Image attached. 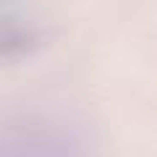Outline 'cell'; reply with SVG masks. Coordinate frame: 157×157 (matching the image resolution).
<instances>
[{"instance_id": "6da1fadb", "label": "cell", "mask_w": 157, "mask_h": 157, "mask_svg": "<svg viewBox=\"0 0 157 157\" xmlns=\"http://www.w3.org/2000/svg\"><path fill=\"white\" fill-rule=\"evenodd\" d=\"M0 157H94L73 121L47 110H0Z\"/></svg>"}, {"instance_id": "7a4b0ae2", "label": "cell", "mask_w": 157, "mask_h": 157, "mask_svg": "<svg viewBox=\"0 0 157 157\" xmlns=\"http://www.w3.org/2000/svg\"><path fill=\"white\" fill-rule=\"evenodd\" d=\"M37 24L13 8H0V66L21 60L37 45Z\"/></svg>"}]
</instances>
